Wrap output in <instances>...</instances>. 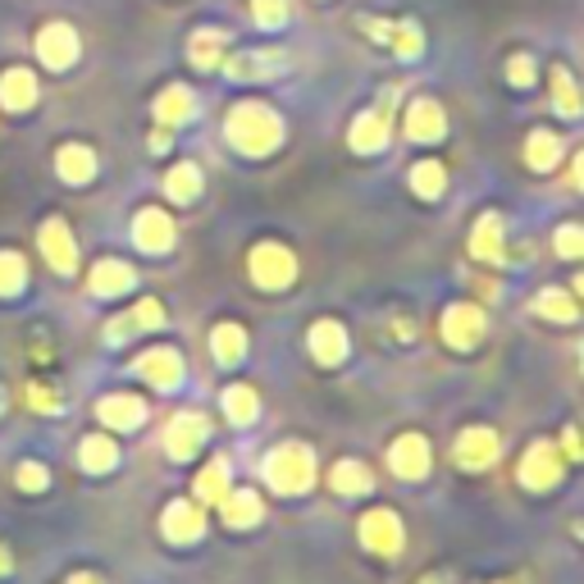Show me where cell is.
Masks as SVG:
<instances>
[{
	"instance_id": "cell-44",
	"label": "cell",
	"mask_w": 584,
	"mask_h": 584,
	"mask_svg": "<svg viewBox=\"0 0 584 584\" xmlns=\"http://www.w3.org/2000/svg\"><path fill=\"white\" fill-rule=\"evenodd\" d=\"M567 456H580V429H567Z\"/></svg>"
},
{
	"instance_id": "cell-46",
	"label": "cell",
	"mask_w": 584,
	"mask_h": 584,
	"mask_svg": "<svg viewBox=\"0 0 584 584\" xmlns=\"http://www.w3.org/2000/svg\"><path fill=\"white\" fill-rule=\"evenodd\" d=\"M69 584H100V580H96V575H73Z\"/></svg>"
},
{
	"instance_id": "cell-40",
	"label": "cell",
	"mask_w": 584,
	"mask_h": 584,
	"mask_svg": "<svg viewBox=\"0 0 584 584\" xmlns=\"http://www.w3.org/2000/svg\"><path fill=\"white\" fill-rule=\"evenodd\" d=\"M251 14H257V23H265V28H278V23L288 19V0H251Z\"/></svg>"
},
{
	"instance_id": "cell-45",
	"label": "cell",
	"mask_w": 584,
	"mask_h": 584,
	"mask_svg": "<svg viewBox=\"0 0 584 584\" xmlns=\"http://www.w3.org/2000/svg\"><path fill=\"white\" fill-rule=\"evenodd\" d=\"M10 567H14V557H10L5 544H0V575H10Z\"/></svg>"
},
{
	"instance_id": "cell-3",
	"label": "cell",
	"mask_w": 584,
	"mask_h": 584,
	"mask_svg": "<svg viewBox=\"0 0 584 584\" xmlns=\"http://www.w3.org/2000/svg\"><path fill=\"white\" fill-rule=\"evenodd\" d=\"M247 270H251V284L278 293V288H288L297 278V257L288 247H278V242H261V247H251Z\"/></svg>"
},
{
	"instance_id": "cell-6",
	"label": "cell",
	"mask_w": 584,
	"mask_h": 584,
	"mask_svg": "<svg viewBox=\"0 0 584 584\" xmlns=\"http://www.w3.org/2000/svg\"><path fill=\"white\" fill-rule=\"evenodd\" d=\"M361 544L379 557H397L402 552V521L389 506H379V512H366L361 516Z\"/></svg>"
},
{
	"instance_id": "cell-31",
	"label": "cell",
	"mask_w": 584,
	"mask_h": 584,
	"mask_svg": "<svg viewBox=\"0 0 584 584\" xmlns=\"http://www.w3.org/2000/svg\"><path fill=\"white\" fill-rule=\"evenodd\" d=\"M224 412H228V420H234V425H251L261 416V402H257V393H251L247 384H234L224 393Z\"/></svg>"
},
{
	"instance_id": "cell-12",
	"label": "cell",
	"mask_w": 584,
	"mask_h": 584,
	"mask_svg": "<svg viewBox=\"0 0 584 584\" xmlns=\"http://www.w3.org/2000/svg\"><path fill=\"white\" fill-rule=\"evenodd\" d=\"M37 238H41V257L56 265L60 274H69L73 265H79V242H73V234H69L64 219H46Z\"/></svg>"
},
{
	"instance_id": "cell-20",
	"label": "cell",
	"mask_w": 584,
	"mask_h": 584,
	"mask_svg": "<svg viewBox=\"0 0 584 584\" xmlns=\"http://www.w3.org/2000/svg\"><path fill=\"white\" fill-rule=\"evenodd\" d=\"M37 100V79L28 69H5L0 73V106L5 110H28Z\"/></svg>"
},
{
	"instance_id": "cell-21",
	"label": "cell",
	"mask_w": 584,
	"mask_h": 584,
	"mask_svg": "<svg viewBox=\"0 0 584 584\" xmlns=\"http://www.w3.org/2000/svg\"><path fill=\"white\" fill-rule=\"evenodd\" d=\"M87 284H92L96 297H119V293H129L138 284V274H133V265H123V261H100Z\"/></svg>"
},
{
	"instance_id": "cell-26",
	"label": "cell",
	"mask_w": 584,
	"mask_h": 584,
	"mask_svg": "<svg viewBox=\"0 0 584 584\" xmlns=\"http://www.w3.org/2000/svg\"><path fill=\"white\" fill-rule=\"evenodd\" d=\"M192 110H196V100H192L188 87H165V92L156 96V119L165 123V129H174V123H188Z\"/></svg>"
},
{
	"instance_id": "cell-27",
	"label": "cell",
	"mask_w": 584,
	"mask_h": 584,
	"mask_svg": "<svg viewBox=\"0 0 584 584\" xmlns=\"http://www.w3.org/2000/svg\"><path fill=\"white\" fill-rule=\"evenodd\" d=\"M79 462H83V470H92V475L115 470V466H119V443L106 439V434H92V439H83V448H79Z\"/></svg>"
},
{
	"instance_id": "cell-7",
	"label": "cell",
	"mask_w": 584,
	"mask_h": 584,
	"mask_svg": "<svg viewBox=\"0 0 584 584\" xmlns=\"http://www.w3.org/2000/svg\"><path fill=\"white\" fill-rule=\"evenodd\" d=\"M37 56L46 69H69L73 60H79V33L69 28V23H46V28L37 33Z\"/></svg>"
},
{
	"instance_id": "cell-43",
	"label": "cell",
	"mask_w": 584,
	"mask_h": 584,
	"mask_svg": "<svg viewBox=\"0 0 584 584\" xmlns=\"http://www.w3.org/2000/svg\"><path fill=\"white\" fill-rule=\"evenodd\" d=\"M28 397H33V406H37V412H60L56 393H50V389H41V384H33V389H28Z\"/></svg>"
},
{
	"instance_id": "cell-8",
	"label": "cell",
	"mask_w": 584,
	"mask_h": 584,
	"mask_svg": "<svg viewBox=\"0 0 584 584\" xmlns=\"http://www.w3.org/2000/svg\"><path fill=\"white\" fill-rule=\"evenodd\" d=\"M138 370H142V379L151 389H179L183 384V357L174 347H151V351H142L138 357Z\"/></svg>"
},
{
	"instance_id": "cell-10",
	"label": "cell",
	"mask_w": 584,
	"mask_h": 584,
	"mask_svg": "<svg viewBox=\"0 0 584 584\" xmlns=\"http://www.w3.org/2000/svg\"><path fill=\"white\" fill-rule=\"evenodd\" d=\"M160 529H165V539H169V544H196V539H201V529H206V512H201L196 502L179 498V502H169V506H165Z\"/></svg>"
},
{
	"instance_id": "cell-28",
	"label": "cell",
	"mask_w": 584,
	"mask_h": 584,
	"mask_svg": "<svg viewBox=\"0 0 584 584\" xmlns=\"http://www.w3.org/2000/svg\"><path fill=\"white\" fill-rule=\"evenodd\" d=\"M329 489L343 498H361V493H370V470L361 462H338L334 475H329Z\"/></svg>"
},
{
	"instance_id": "cell-38",
	"label": "cell",
	"mask_w": 584,
	"mask_h": 584,
	"mask_svg": "<svg viewBox=\"0 0 584 584\" xmlns=\"http://www.w3.org/2000/svg\"><path fill=\"white\" fill-rule=\"evenodd\" d=\"M389 41H393V50H397L402 60H416L420 50H425V37H420V28H416V23H393Z\"/></svg>"
},
{
	"instance_id": "cell-13",
	"label": "cell",
	"mask_w": 584,
	"mask_h": 584,
	"mask_svg": "<svg viewBox=\"0 0 584 584\" xmlns=\"http://www.w3.org/2000/svg\"><path fill=\"white\" fill-rule=\"evenodd\" d=\"M521 479H525V489H552L557 479H562V456H557V448L552 443L529 448L521 462Z\"/></svg>"
},
{
	"instance_id": "cell-11",
	"label": "cell",
	"mask_w": 584,
	"mask_h": 584,
	"mask_svg": "<svg viewBox=\"0 0 584 584\" xmlns=\"http://www.w3.org/2000/svg\"><path fill=\"white\" fill-rule=\"evenodd\" d=\"M498 434L493 429H462V439H456V466H466V470H489L498 462Z\"/></svg>"
},
{
	"instance_id": "cell-4",
	"label": "cell",
	"mask_w": 584,
	"mask_h": 584,
	"mask_svg": "<svg viewBox=\"0 0 584 584\" xmlns=\"http://www.w3.org/2000/svg\"><path fill=\"white\" fill-rule=\"evenodd\" d=\"M206 439H211V420L201 412H183V416H174L169 429H165V452L174 456V462H188V456L201 452Z\"/></svg>"
},
{
	"instance_id": "cell-34",
	"label": "cell",
	"mask_w": 584,
	"mask_h": 584,
	"mask_svg": "<svg viewBox=\"0 0 584 584\" xmlns=\"http://www.w3.org/2000/svg\"><path fill=\"white\" fill-rule=\"evenodd\" d=\"M28 284V265H23L19 251H0V297H19Z\"/></svg>"
},
{
	"instance_id": "cell-17",
	"label": "cell",
	"mask_w": 584,
	"mask_h": 584,
	"mask_svg": "<svg viewBox=\"0 0 584 584\" xmlns=\"http://www.w3.org/2000/svg\"><path fill=\"white\" fill-rule=\"evenodd\" d=\"M384 142H389V100L379 110L357 115V123H351V151L370 156V151H384Z\"/></svg>"
},
{
	"instance_id": "cell-39",
	"label": "cell",
	"mask_w": 584,
	"mask_h": 584,
	"mask_svg": "<svg viewBox=\"0 0 584 584\" xmlns=\"http://www.w3.org/2000/svg\"><path fill=\"white\" fill-rule=\"evenodd\" d=\"M14 475H19V489H23V493H41V489L50 485V470H46L41 462H23Z\"/></svg>"
},
{
	"instance_id": "cell-23",
	"label": "cell",
	"mask_w": 584,
	"mask_h": 584,
	"mask_svg": "<svg viewBox=\"0 0 584 584\" xmlns=\"http://www.w3.org/2000/svg\"><path fill=\"white\" fill-rule=\"evenodd\" d=\"M470 257L502 261V215H479V224L470 228Z\"/></svg>"
},
{
	"instance_id": "cell-30",
	"label": "cell",
	"mask_w": 584,
	"mask_h": 584,
	"mask_svg": "<svg viewBox=\"0 0 584 584\" xmlns=\"http://www.w3.org/2000/svg\"><path fill=\"white\" fill-rule=\"evenodd\" d=\"M557 156H562V142H557V133H548V129H535V133H529V142H525L529 169H552Z\"/></svg>"
},
{
	"instance_id": "cell-16",
	"label": "cell",
	"mask_w": 584,
	"mask_h": 584,
	"mask_svg": "<svg viewBox=\"0 0 584 584\" xmlns=\"http://www.w3.org/2000/svg\"><path fill=\"white\" fill-rule=\"evenodd\" d=\"M311 357L320 366H343L347 361V329L338 320H320L311 324Z\"/></svg>"
},
{
	"instance_id": "cell-42",
	"label": "cell",
	"mask_w": 584,
	"mask_h": 584,
	"mask_svg": "<svg viewBox=\"0 0 584 584\" xmlns=\"http://www.w3.org/2000/svg\"><path fill=\"white\" fill-rule=\"evenodd\" d=\"M557 251H562L567 261H575V257H580V228H575V224L557 228Z\"/></svg>"
},
{
	"instance_id": "cell-25",
	"label": "cell",
	"mask_w": 584,
	"mask_h": 584,
	"mask_svg": "<svg viewBox=\"0 0 584 584\" xmlns=\"http://www.w3.org/2000/svg\"><path fill=\"white\" fill-rule=\"evenodd\" d=\"M211 357L219 366H238L247 357V334H242V324H215V334H211Z\"/></svg>"
},
{
	"instance_id": "cell-22",
	"label": "cell",
	"mask_w": 584,
	"mask_h": 584,
	"mask_svg": "<svg viewBox=\"0 0 584 584\" xmlns=\"http://www.w3.org/2000/svg\"><path fill=\"white\" fill-rule=\"evenodd\" d=\"M219 512H224V525H234V529H247V525H257L265 516V502L242 489V493H224L219 498Z\"/></svg>"
},
{
	"instance_id": "cell-37",
	"label": "cell",
	"mask_w": 584,
	"mask_h": 584,
	"mask_svg": "<svg viewBox=\"0 0 584 584\" xmlns=\"http://www.w3.org/2000/svg\"><path fill=\"white\" fill-rule=\"evenodd\" d=\"M535 311H539L544 320H562V324H571V320L580 315V307H575V297H567V293H557V288L539 293V301H535Z\"/></svg>"
},
{
	"instance_id": "cell-19",
	"label": "cell",
	"mask_w": 584,
	"mask_h": 584,
	"mask_svg": "<svg viewBox=\"0 0 584 584\" xmlns=\"http://www.w3.org/2000/svg\"><path fill=\"white\" fill-rule=\"evenodd\" d=\"M96 416L106 420L110 429H138L146 420V402H138L133 393H115V397H106L96 406Z\"/></svg>"
},
{
	"instance_id": "cell-47",
	"label": "cell",
	"mask_w": 584,
	"mask_h": 584,
	"mask_svg": "<svg viewBox=\"0 0 584 584\" xmlns=\"http://www.w3.org/2000/svg\"><path fill=\"white\" fill-rule=\"evenodd\" d=\"M420 584H443V580H439V575H425V580H420Z\"/></svg>"
},
{
	"instance_id": "cell-2",
	"label": "cell",
	"mask_w": 584,
	"mask_h": 584,
	"mask_svg": "<svg viewBox=\"0 0 584 584\" xmlns=\"http://www.w3.org/2000/svg\"><path fill=\"white\" fill-rule=\"evenodd\" d=\"M265 479L274 493H307L315 485V452L307 443H284L265 456Z\"/></svg>"
},
{
	"instance_id": "cell-32",
	"label": "cell",
	"mask_w": 584,
	"mask_h": 584,
	"mask_svg": "<svg viewBox=\"0 0 584 584\" xmlns=\"http://www.w3.org/2000/svg\"><path fill=\"white\" fill-rule=\"evenodd\" d=\"M165 192L174 201H183V206H188V201H196L201 196V169L196 165H174L169 179H165Z\"/></svg>"
},
{
	"instance_id": "cell-24",
	"label": "cell",
	"mask_w": 584,
	"mask_h": 584,
	"mask_svg": "<svg viewBox=\"0 0 584 584\" xmlns=\"http://www.w3.org/2000/svg\"><path fill=\"white\" fill-rule=\"evenodd\" d=\"M56 169H60V179H64V183H92V174H96V156H92V146H79V142L60 146Z\"/></svg>"
},
{
	"instance_id": "cell-33",
	"label": "cell",
	"mask_w": 584,
	"mask_h": 584,
	"mask_svg": "<svg viewBox=\"0 0 584 584\" xmlns=\"http://www.w3.org/2000/svg\"><path fill=\"white\" fill-rule=\"evenodd\" d=\"M224 493H228V462H224V456H215V462L196 475V498L201 502H219Z\"/></svg>"
},
{
	"instance_id": "cell-35",
	"label": "cell",
	"mask_w": 584,
	"mask_h": 584,
	"mask_svg": "<svg viewBox=\"0 0 584 584\" xmlns=\"http://www.w3.org/2000/svg\"><path fill=\"white\" fill-rule=\"evenodd\" d=\"M412 188H416V196H443L448 169H443L439 160H420V165L412 169Z\"/></svg>"
},
{
	"instance_id": "cell-29",
	"label": "cell",
	"mask_w": 584,
	"mask_h": 584,
	"mask_svg": "<svg viewBox=\"0 0 584 584\" xmlns=\"http://www.w3.org/2000/svg\"><path fill=\"white\" fill-rule=\"evenodd\" d=\"M188 56H192L196 69H215L219 56H224V33H219V28H201V33H192Z\"/></svg>"
},
{
	"instance_id": "cell-48",
	"label": "cell",
	"mask_w": 584,
	"mask_h": 584,
	"mask_svg": "<svg viewBox=\"0 0 584 584\" xmlns=\"http://www.w3.org/2000/svg\"><path fill=\"white\" fill-rule=\"evenodd\" d=\"M498 584H525V580H498Z\"/></svg>"
},
{
	"instance_id": "cell-18",
	"label": "cell",
	"mask_w": 584,
	"mask_h": 584,
	"mask_svg": "<svg viewBox=\"0 0 584 584\" xmlns=\"http://www.w3.org/2000/svg\"><path fill=\"white\" fill-rule=\"evenodd\" d=\"M448 133V115L439 100H412V110H406V138L416 142H434Z\"/></svg>"
},
{
	"instance_id": "cell-14",
	"label": "cell",
	"mask_w": 584,
	"mask_h": 584,
	"mask_svg": "<svg viewBox=\"0 0 584 584\" xmlns=\"http://www.w3.org/2000/svg\"><path fill=\"white\" fill-rule=\"evenodd\" d=\"M389 466L393 475L402 479H425L429 475V443L420 434H402L393 448H389Z\"/></svg>"
},
{
	"instance_id": "cell-41",
	"label": "cell",
	"mask_w": 584,
	"mask_h": 584,
	"mask_svg": "<svg viewBox=\"0 0 584 584\" xmlns=\"http://www.w3.org/2000/svg\"><path fill=\"white\" fill-rule=\"evenodd\" d=\"M506 83H516V87L535 83V64H529V56H512V60H506Z\"/></svg>"
},
{
	"instance_id": "cell-5",
	"label": "cell",
	"mask_w": 584,
	"mask_h": 584,
	"mask_svg": "<svg viewBox=\"0 0 584 584\" xmlns=\"http://www.w3.org/2000/svg\"><path fill=\"white\" fill-rule=\"evenodd\" d=\"M443 343H452V347H462V351H470V347H479V338H485V311L479 307H470V301H456V307H448L443 311Z\"/></svg>"
},
{
	"instance_id": "cell-9",
	"label": "cell",
	"mask_w": 584,
	"mask_h": 584,
	"mask_svg": "<svg viewBox=\"0 0 584 584\" xmlns=\"http://www.w3.org/2000/svg\"><path fill=\"white\" fill-rule=\"evenodd\" d=\"M288 69V60L278 50H242V56H228L224 73L228 79H242V83H257V79H278Z\"/></svg>"
},
{
	"instance_id": "cell-15",
	"label": "cell",
	"mask_w": 584,
	"mask_h": 584,
	"mask_svg": "<svg viewBox=\"0 0 584 584\" xmlns=\"http://www.w3.org/2000/svg\"><path fill=\"white\" fill-rule=\"evenodd\" d=\"M133 242L142 247V251H151V257H160V251H169L174 247V219L165 215V211H142L138 219H133Z\"/></svg>"
},
{
	"instance_id": "cell-36",
	"label": "cell",
	"mask_w": 584,
	"mask_h": 584,
	"mask_svg": "<svg viewBox=\"0 0 584 584\" xmlns=\"http://www.w3.org/2000/svg\"><path fill=\"white\" fill-rule=\"evenodd\" d=\"M552 96H557V110H562L567 119L580 115V87H575V79L562 64H552Z\"/></svg>"
},
{
	"instance_id": "cell-1",
	"label": "cell",
	"mask_w": 584,
	"mask_h": 584,
	"mask_svg": "<svg viewBox=\"0 0 584 584\" xmlns=\"http://www.w3.org/2000/svg\"><path fill=\"white\" fill-rule=\"evenodd\" d=\"M278 138H284V123H278V115L270 106H261V100H242V106H234V115H228V142H234L242 156H270Z\"/></svg>"
}]
</instances>
